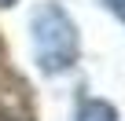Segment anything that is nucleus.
Segmentation results:
<instances>
[{
	"label": "nucleus",
	"instance_id": "obj_1",
	"mask_svg": "<svg viewBox=\"0 0 125 121\" xmlns=\"http://www.w3.org/2000/svg\"><path fill=\"white\" fill-rule=\"evenodd\" d=\"M30 33H33V55L41 74L55 77L77 63V26L59 4H52V0L41 4L30 19Z\"/></svg>",
	"mask_w": 125,
	"mask_h": 121
},
{
	"label": "nucleus",
	"instance_id": "obj_2",
	"mask_svg": "<svg viewBox=\"0 0 125 121\" xmlns=\"http://www.w3.org/2000/svg\"><path fill=\"white\" fill-rule=\"evenodd\" d=\"M74 121H118V110L107 99H85L77 106V117Z\"/></svg>",
	"mask_w": 125,
	"mask_h": 121
},
{
	"label": "nucleus",
	"instance_id": "obj_3",
	"mask_svg": "<svg viewBox=\"0 0 125 121\" xmlns=\"http://www.w3.org/2000/svg\"><path fill=\"white\" fill-rule=\"evenodd\" d=\"M99 4H103V8L118 19V22H125V0H99Z\"/></svg>",
	"mask_w": 125,
	"mask_h": 121
},
{
	"label": "nucleus",
	"instance_id": "obj_4",
	"mask_svg": "<svg viewBox=\"0 0 125 121\" xmlns=\"http://www.w3.org/2000/svg\"><path fill=\"white\" fill-rule=\"evenodd\" d=\"M11 4H15V0H0V8H11Z\"/></svg>",
	"mask_w": 125,
	"mask_h": 121
}]
</instances>
